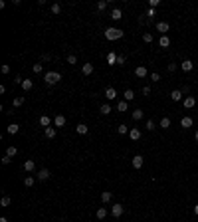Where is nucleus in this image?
<instances>
[{"label": "nucleus", "mask_w": 198, "mask_h": 222, "mask_svg": "<svg viewBox=\"0 0 198 222\" xmlns=\"http://www.w3.org/2000/svg\"><path fill=\"white\" fill-rule=\"evenodd\" d=\"M44 80H46L48 85H56L61 81V73L60 71H48V73H44Z\"/></svg>", "instance_id": "obj_1"}, {"label": "nucleus", "mask_w": 198, "mask_h": 222, "mask_svg": "<svg viewBox=\"0 0 198 222\" xmlns=\"http://www.w3.org/2000/svg\"><path fill=\"white\" fill-rule=\"evenodd\" d=\"M105 38L111 40V42L121 40L123 38V30H119V28H107V30H105Z\"/></svg>", "instance_id": "obj_2"}, {"label": "nucleus", "mask_w": 198, "mask_h": 222, "mask_svg": "<svg viewBox=\"0 0 198 222\" xmlns=\"http://www.w3.org/2000/svg\"><path fill=\"white\" fill-rule=\"evenodd\" d=\"M169 30H170V24L169 22H159V24H156V32H160L162 36H166Z\"/></svg>", "instance_id": "obj_3"}, {"label": "nucleus", "mask_w": 198, "mask_h": 222, "mask_svg": "<svg viewBox=\"0 0 198 222\" xmlns=\"http://www.w3.org/2000/svg\"><path fill=\"white\" fill-rule=\"evenodd\" d=\"M182 105H184V107H186V109H192L194 105H196V99H194L192 95H186V97H184V99H182Z\"/></svg>", "instance_id": "obj_4"}, {"label": "nucleus", "mask_w": 198, "mask_h": 222, "mask_svg": "<svg viewBox=\"0 0 198 222\" xmlns=\"http://www.w3.org/2000/svg\"><path fill=\"white\" fill-rule=\"evenodd\" d=\"M123 210H125V208H123V204H113V206H111V214H113L115 218H119L123 214Z\"/></svg>", "instance_id": "obj_5"}, {"label": "nucleus", "mask_w": 198, "mask_h": 222, "mask_svg": "<svg viewBox=\"0 0 198 222\" xmlns=\"http://www.w3.org/2000/svg\"><path fill=\"white\" fill-rule=\"evenodd\" d=\"M133 167H135V169H141V167L143 165H145V159H143V157L141 155H135V157H133Z\"/></svg>", "instance_id": "obj_6"}, {"label": "nucleus", "mask_w": 198, "mask_h": 222, "mask_svg": "<svg viewBox=\"0 0 198 222\" xmlns=\"http://www.w3.org/2000/svg\"><path fill=\"white\" fill-rule=\"evenodd\" d=\"M24 170H26L28 175H30V173H34V170H36V163H34L32 159H28V161L24 163Z\"/></svg>", "instance_id": "obj_7"}, {"label": "nucleus", "mask_w": 198, "mask_h": 222, "mask_svg": "<svg viewBox=\"0 0 198 222\" xmlns=\"http://www.w3.org/2000/svg\"><path fill=\"white\" fill-rule=\"evenodd\" d=\"M180 70H182V71H192L194 70V64L190 60H184L182 64H180Z\"/></svg>", "instance_id": "obj_8"}, {"label": "nucleus", "mask_w": 198, "mask_h": 222, "mask_svg": "<svg viewBox=\"0 0 198 222\" xmlns=\"http://www.w3.org/2000/svg\"><path fill=\"white\" fill-rule=\"evenodd\" d=\"M141 135H143V133H141V131H139V129H137V127H133V129H131V131H129V137H131V139H133V141H139V139H141Z\"/></svg>", "instance_id": "obj_9"}, {"label": "nucleus", "mask_w": 198, "mask_h": 222, "mask_svg": "<svg viewBox=\"0 0 198 222\" xmlns=\"http://www.w3.org/2000/svg\"><path fill=\"white\" fill-rule=\"evenodd\" d=\"M147 73H149V71H147V67H145V66L135 67V76H137V77H147Z\"/></svg>", "instance_id": "obj_10"}, {"label": "nucleus", "mask_w": 198, "mask_h": 222, "mask_svg": "<svg viewBox=\"0 0 198 222\" xmlns=\"http://www.w3.org/2000/svg\"><path fill=\"white\" fill-rule=\"evenodd\" d=\"M54 125H56V127H63V125H66V117H63V115H56V117H54Z\"/></svg>", "instance_id": "obj_11"}, {"label": "nucleus", "mask_w": 198, "mask_h": 222, "mask_svg": "<svg viewBox=\"0 0 198 222\" xmlns=\"http://www.w3.org/2000/svg\"><path fill=\"white\" fill-rule=\"evenodd\" d=\"M36 177H38V180H48V179H50V170L42 169V170H38V175H36Z\"/></svg>", "instance_id": "obj_12"}, {"label": "nucleus", "mask_w": 198, "mask_h": 222, "mask_svg": "<svg viewBox=\"0 0 198 222\" xmlns=\"http://www.w3.org/2000/svg\"><path fill=\"white\" fill-rule=\"evenodd\" d=\"M192 117H182L180 119V127H184V129H188V127H192Z\"/></svg>", "instance_id": "obj_13"}, {"label": "nucleus", "mask_w": 198, "mask_h": 222, "mask_svg": "<svg viewBox=\"0 0 198 222\" xmlns=\"http://www.w3.org/2000/svg\"><path fill=\"white\" fill-rule=\"evenodd\" d=\"M117 54H115V52H109V56H107V64H109V66H117Z\"/></svg>", "instance_id": "obj_14"}, {"label": "nucleus", "mask_w": 198, "mask_h": 222, "mask_svg": "<svg viewBox=\"0 0 198 222\" xmlns=\"http://www.w3.org/2000/svg\"><path fill=\"white\" fill-rule=\"evenodd\" d=\"M18 131H20V125H16V123H10L6 127V133H10V135H16Z\"/></svg>", "instance_id": "obj_15"}, {"label": "nucleus", "mask_w": 198, "mask_h": 222, "mask_svg": "<svg viewBox=\"0 0 198 222\" xmlns=\"http://www.w3.org/2000/svg\"><path fill=\"white\" fill-rule=\"evenodd\" d=\"M81 71H83V76H91L93 73V64H83Z\"/></svg>", "instance_id": "obj_16"}, {"label": "nucleus", "mask_w": 198, "mask_h": 222, "mask_svg": "<svg viewBox=\"0 0 198 222\" xmlns=\"http://www.w3.org/2000/svg\"><path fill=\"white\" fill-rule=\"evenodd\" d=\"M105 97H107V99H115V97H117L115 87H107V89H105Z\"/></svg>", "instance_id": "obj_17"}, {"label": "nucleus", "mask_w": 198, "mask_h": 222, "mask_svg": "<svg viewBox=\"0 0 198 222\" xmlns=\"http://www.w3.org/2000/svg\"><path fill=\"white\" fill-rule=\"evenodd\" d=\"M40 125H42L44 129H46V127H50V125H52V119L48 117V115H42V117H40Z\"/></svg>", "instance_id": "obj_18"}, {"label": "nucleus", "mask_w": 198, "mask_h": 222, "mask_svg": "<svg viewBox=\"0 0 198 222\" xmlns=\"http://www.w3.org/2000/svg\"><path fill=\"white\" fill-rule=\"evenodd\" d=\"M170 99H172V101H180V99H182V91H180V89L170 91Z\"/></svg>", "instance_id": "obj_19"}, {"label": "nucleus", "mask_w": 198, "mask_h": 222, "mask_svg": "<svg viewBox=\"0 0 198 222\" xmlns=\"http://www.w3.org/2000/svg\"><path fill=\"white\" fill-rule=\"evenodd\" d=\"M44 135H46L48 139H54L56 137V127H46L44 129Z\"/></svg>", "instance_id": "obj_20"}, {"label": "nucleus", "mask_w": 198, "mask_h": 222, "mask_svg": "<svg viewBox=\"0 0 198 222\" xmlns=\"http://www.w3.org/2000/svg\"><path fill=\"white\" fill-rule=\"evenodd\" d=\"M159 46H160V48H169V46H170V38H169V36H160Z\"/></svg>", "instance_id": "obj_21"}, {"label": "nucleus", "mask_w": 198, "mask_h": 222, "mask_svg": "<svg viewBox=\"0 0 198 222\" xmlns=\"http://www.w3.org/2000/svg\"><path fill=\"white\" fill-rule=\"evenodd\" d=\"M111 199H113V194L109 192V190H103V192H101V200H103L105 204H107V202H111Z\"/></svg>", "instance_id": "obj_22"}, {"label": "nucleus", "mask_w": 198, "mask_h": 222, "mask_svg": "<svg viewBox=\"0 0 198 222\" xmlns=\"http://www.w3.org/2000/svg\"><path fill=\"white\" fill-rule=\"evenodd\" d=\"M131 117L135 119V121H139V119H143V117H145V113H143V109H135V111L131 113Z\"/></svg>", "instance_id": "obj_23"}, {"label": "nucleus", "mask_w": 198, "mask_h": 222, "mask_svg": "<svg viewBox=\"0 0 198 222\" xmlns=\"http://www.w3.org/2000/svg\"><path fill=\"white\" fill-rule=\"evenodd\" d=\"M123 97H125V101H133V99H135V91H133V89H125Z\"/></svg>", "instance_id": "obj_24"}, {"label": "nucleus", "mask_w": 198, "mask_h": 222, "mask_svg": "<svg viewBox=\"0 0 198 222\" xmlns=\"http://www.w3.org/2000/svg\"><path fill=\"white\" fill-rule=\"evenodd\" d=\"M99 113H101V115H109V113H111V105H109V103L101 105V107H99Z\"/></svg>", "instance_id": "obj_25"}, {"label": "nucleus", "mask_w": 198, "mask_h": 222, "mask_svg": "<svg viewBox=\"0 0 198 222\" xmlns=\"http://www.w3.org/2000/svg\"><path fill=\"white\" fill-rule=\"evenodd\" d=\"M32 87H34V81H32V80H24V81H22V89L30 91Z\"/></svg>", "instance_id": "obj_26"}, {"label": "nucleus", "mask_w": 198, "mask_h": 222, "mask_svg": "<svg viewBox=\"0 0 198 222\" xmlns=\"http://www.w3.org/2000/svg\"><path fill=\"white\" fill-rule=\"evenodd\" d=\"M129 131H131V129H129L125 123H121V125L117 127V133H119V135H125V133H129Z\"/></svg>", "instance_id": "obj_27"}, {"label": "nucleus", "mask_w": 198, "mask_h": 222, "mask_svg": "<svg viewBox=\"0 0 198 222\" xmlns=\"http://www.w3.org/2000/svg\"><path fill=\"white\" fill-rule=\"evenodd\" d=\"M76 131L79 133V135H85V133L89 131V129H87V125H83V123H79V125H77V127H76Z\"/></svg>", "instance_id": "obj_28"}, {"label": "nucleus", "mask_w": 198, "mask_h": 222, "mask_svg": "<svg viewBox=\"0 0 198 222\" xmlns=\"http://www.w3.org/2000/svg\"><path fill=\"white\" fill-rule=\"evenodd\" d=\"M34 183H36V179H34V177H26V179H24V186H28V189H30V186H34Z\"/></svg>", "instance_id": "obj_29"}, {"label": "nucleus", "mask_w": 198, "mask_h": 222, "mask_svg": "<svg viewBox=\"0 0 198 222\" xmlns=\"http://www.w3.org/2000/svg\"><path fill=\"white\" fill-rule=\"evenodd\" d=\"M111 18H113V20H121V18H123V12H121L119 8H115L113 12H111Z\"/></svg>", "instance_id": "obj_30"}, {"label": "nucleus", "mask_w": 198, "mask_h": 222, "mask_svg": "<svg viewBox=\"0 0 198 222\" xmlns=\"http://www.w3.org/2000/svg\"><path fill=\"white\" fill-rule=\"evenodd\" d=\"M6 155H8V157H16V155H18V149H16V147H8V149H6Z\"/></svg>", "instance_id": "obj_31"}, {"label": "nucleus", "mask_w": 198, "mask_h": 222, "mask_svg": "<svg viewBox=\"0 0 198 222\" xmlns=\"http://www.w3.org/2000/svg\"><path fill=\"white\" fill-rule=\"evenodd\" d=\"M160 127H162V129H169L170 127V119L169 117H162V119H160Z\"/></svg>", "instance_id": "obj_32"}, {"label": "nucleus", "mask_w": 198, "mask_h": 222, "mask_svg": "<svg viewBox=\"0 0 198 222\" xmlns=\"http://www.w3.org/2000/svg\"><path fill=\"white\" fill-rule=\"evenodd\" d=\"M105 216H107V208H99V210H97V218H99V220H103Z\"/></svg>", "instance_id": "obj_33"}, {"label": "nucleus", "mask_w": 198, "mask_h": 222, "mask_svg": "<svg viewBox=\"0 0 198 222\" xmlns=\"http://www.w3.org/2000/svg\"><path fill=\"white\" fill-rule=\"evenodd\" d=\"M10 202H12V199H10V196H2V200H0V206H10Z\"/></svg>", "instance_id": "obj_34"}, {"label": "nucleus", "mask_w": 198, "mask_h": 222, "mask_svg": "<svg viewBox=\"0 0 198 222\" xmlns=\"http://www.w3.org/2000/svg\"><path fill=\"white\" fill-rule=\"evenodd\" d=\"M127 107H129L127 101H119V103H117V109H119V111H127Z\"/></svg>", "instance_id": "obj_35"}, {"label": "nucleus", "mask_w": 198, "mask_h": 222, "mask_svg": "<svg viewBox=\"0 0 198 222\" xmlns=\"http://www.w3.org/2000/svg\"><path fill=\"white\" fill-rule=\"evenodd\" d=\"M22 103H24V97H20V95H18V97H14V101H12V105H14V107H20Z\"/></svg>", "instance_id": "obj_36"}, {"label": "nucleus", "mask_w": 198, "mask_h": 222, "mask_svg": "<svg viewBox=\"0 0 198 222\" xmlns=\"http://www.w3.org/2000/svg\"><path fill=\"white\" fill-rule=\"evenodd\" d=\"M143 40H145L147 44H151L153 42V34L151 32H145V34H143Z\"/></svg>", "instance_id": "obj_37"}, {"label": "nucleus", "mask_w": 198, "mask_h": 222, "mask_svg": "<svg viewBox=\"0 0 198 222\" xmlns=\"http://www.w3.org/2000/svg\"><path fill=\"white\" fill-rule=\"evenodd\" d=\"M145 127L149 129V131H155V127H156V125H155V121H153V119H149V121H147V125H145Z\"/></svg>", "instance_id": "obj_38"}, {"label": "nucleus", "mask_w": 198, "mask_h": 222, "mask_svg": "<svg viewBox=\"0 0 198 222\" xmlns=\"http://www.w3.org/2000/svg\"><path fill=\"white\" fill-rule=\"evenodd\" d=\"M32 70H34V73H42V70H44V67H42V64H34V66H32Z\"/></svg>", "instance_id": "obj_39"}, {"label": "nucleus", "mask_w": 198, "mask_h": 222, "mask_svg": "<svg viewBox=\"0 0 198 222\" xmlns=\"http://www.w3.org/2000/svg\"><path fill=\"white\" fill-rule=\"evenodd\" d=\"M61 12V6L60 4H52V14H60Z\"/></svg>", "instance_id": "obj_40"}, {"label": "nucleus", "mask_w": 198, "mask_h": 222, "mask_svg": "<svg viewBox=\"0 0 198 222\" xmlns=\"http://www.w3.org/2000/svg\"><path fill=\"white\" fill-rule=\"evenodd\" d=\"M97 8L99 10H105V8H107V2H105V0H99V2H97Z\"/></svg>", "instance_id": "obj_41"}, {"label": "nucleus", "mask_w": 198, "mask_h": 222, "mask_svg": "<svg viewBox=\"0 0 198 222\" xmlns=\"http://www.w3.org/2000/svg\"><path fill=\"white\" fill-rule=\"evenodd\" d=\"M67 64H77V58L73 56V54H70V56H67Z\"/></svg>", "instance_id": "obj_42"}, {"label": "nucleus", "mask_w": 198, "mask_h": 222, "mask_svg": "<svg viewBox=\"0 0 198 222\" xmlns=\"http://www.w3.org/2000/svg\"><path fill=\"white\" fill-rule=\"evenodd\" d=\"M147 16H149V18H155V16H156L155 8H149V10H147Z\"/></svg>", "instance_id": "obj_43"}, {"label": "nucleus", "mask_w": 198, "mask_h": 222, "mask_svg": "<svg viewBox=\"0 0 198 222\" xmlns=\"http://www.w3.org/2000/svg\"><path fill=\"white\" fill-rule=\"evenodd\" d=\"M0 71H2V73H10V66H8V64H4V66L0 67Z\"/></svg>", "instance_id": "obj_44"}, {"label": "nucleus", "mask_w": 198, "mask_h": 222, "mask_svg": "<svg viewBox=\"0 0 198 222\" xmlns=\"http://www.w3.org/2000/svg\"><path fill=\"white\" fill-rule=\"evenodd\" d=\"M159 4H160L159 0H149V6H151V8H156Z\"/></svg>", "instance_id": "obj_45"}, {"label": "nucleus", "mask_w": 198, "mask_h": 222, "mask_svg": "<svg viewBox=\"0 0 198 222\" xmlns=\"http://www.w3.org/2000/svg\"><path fill=\"white\" fill-rule=\"evenodd\" d=\"M180 91H182V95H188L190 93V87H188V85H184V87H180Z\"/></svg>", "instance_id": "obj_46"}, {"label": "nucleus", "mask_w": 198, "mask_h": 222, "mask_svg": "<svg viewBox=\"0 0 198 222\" xmlns=\"http://www.w3.org/2000/svg\"><path fill=\"white\" fill-rule=\"evenodd\" d=\"M10 159H12V157L4 155V157H2V165H10Z\"/></svg>", "instance_id": "obj_47"}, {"label": "nucleus", "mask_w": 198, "mask_h": 222, "mask_svg": "<svg viewBox=\"0 0 198 222\" xmlns=\"http://www.w3.org/2000/svg\"><path fill=\"white\" fill-rule=\"evenodd\" d=\"M166 70H169V73H172V71H176V64H169V67H166Z\"/></svg>", "instance_id": "obj_48"}, {"label": "nucleus", "mask_w": 198, "mask_h": 222, "mask_svg": "<svg viewBox=\"0 0 198 222\" xmlns=\"http://www.w3.org/2000/svg\"><path fill=\"white\" fill-rule=\"evenodd\" d=\"M151 80H153V81H159V80H160V76L156 73V71H153V73H151Z\"/></svg>", "instance_id": "obj_49"}, {"label": "nucleus", "mask_w": 198, "mask_h": 222, "mask_svg": "<svg viewBox=\"0 0 198 222\" xmlns=\"http://www.w3.org/2000/svg\"><path fill=\"white\" fill-rule=\"evenodd\" d=\"M151 93V87H149V85H145V87H143V95H149Z\"/></svg>", "instance_id": "obj_50"}, {"label": "nucleus", "mask_w": 198, "mask_h": 222, "mask_svg": "<svg viewBox=\"0 0 198 222\" xmlns=\"http://www.w3.org/2000/svg\"><path fill=\"white\" fill-rule=\"evenodd\" d=\"M42 60H44V61H50V60H52V56H50V54H44Z\"/></svg>", "instance_id": "obj_51"}, {"label": "nucleus", "mask_w": 198, "mask_h": 222, "mask_svg": "<svg viewBox=\"0 0 198 222\" xmlns=\"http://www.w3.org/2000/svg\"><path fill=\"white\" fill-rule=\"evenodd\" d=\"M0 222H8V218H6V216H2V218H0Z\"/></svg>", "instance_id": "obj_52"}, {"label": "nucleus", "mask_w": 198, "mask_h": 222, "mask_svg": "<svg viewBox=\"0 0 198 222\" xmlns=\"http://www.w3.org/2000/svg\"><path fill=\"white\" fill-rule=\"evenodd\" d=\"M194 214H198V204H194Z\"/></svg>", "instance_id": "obj_53"}, {"label": "nucleus", "mask_w": 198, "mask_h": 222, "mask_svg": "<svg viewBox=\"0 0 198 222\" xmlns=\"http://www.w3.org/2000/svg\"><path fill=\"white\" fill-rule=\"evenodd\" d=\"M194 139H196V141H198V129H196V133H194Z\"/></svg>", "instance_id": "obj_54"}]
</instances>
